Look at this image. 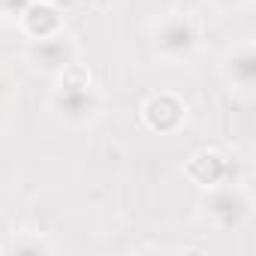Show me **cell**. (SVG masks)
<instances>
[{
	"label": "cell",
	"mask_w": 256,
	"mask_h": 256,
	"mask_svg": "<svg viewBox=\"0 0 256 256\" xmlns=\"http://www.w3.org/2000/svg\"><path fill=\"white\" fill-rule=\"evenodd\" d=\"M205 211L214 223L220 226H235L244 214H247V196L238 190V184L229 187H217L208 199H205Z\"/></svg>",
	"instance_id": "1"
},
{
	"label": "cell",
	"mask_w": 256,
	"mask_h": 256,
	"mask_svg": "<svg viewBox=\"0 0 256 256\" xmlns=\"http://www.w3.org/2000/svg\"><path fill=\"white\" fill-rule=\"evenodd\" d=\"M190 178L193 181H199L202 187H217V184H226L229 178H232V184H238L235 181V160H226L223 154H217V151H202V154H196L193 160H190Z\"/></svg>",
	"instance_id": "2"
},
{
	"label": "cell",
	"mask_w": 256,
	"mask_h": 256,
	"mask_svg": "<svg viewBox=\"0 0 256 256\" xmlns=\"http://www.w3.org/2000/svg\"><path fill=\"white\" fill-rule=\"evenodd\" d=\"M196 28H193V22H187V18H172V22H166L163 28H160V34H157V48L166 54V58H172V60H181V58H187L193 48H196Z\"/></svg>",
	"instance_id": "3"
},
{
	"label": "cell",
	"mask_w": 256,
	"mask_h": 256,
	"mask_svg": "<svg viewBox=\"0 0 256 256\" xmlns=\"http://www.w3.org/2000/svg\"><path fill=\"white\" fill-rule=\"evenodd\" d=\"M142 114H145L148 126H154V130H160V133H169V130H175V126H181L187 108H184V102L175 100L172 94H157V96H151V100L145 102Z\"/></svg>",
	"instance_id": "4"
},
{
	"label": "cell",
	"mask_w": 256,
	"mask_h": 256,
	"mask_svg": "<svg viewBox=\"0 0 256 256\" xmlns=\"http://www.w3.org/2000/svg\"><path fill=\"white\" fill-rule=\"evenodd\" d=\"M54 102H58L60 114L70 118V120H84L96 108V96L90 94V88H60Z\"/></svg>",
	"instance_id": "5"
},
{
	"label": "cell",
	"mask_w": 256,
	"mask_h": 256,
	"mask_svg": "<svg viewBox=\"0 0 256 256\" xmlns=\"http://www.w3.org/2000/svg\"><path fill=\"white\" fill-rule=\"evenodd\" d=\"M24 30L34 36V40H46V36H54L60 30V16L54 6L48 4H34L24 10V18H22Z\"/></svg>",
	"instance_id": "6"
},
{
	"label": "cell",
	"mask_w": 256,
	"mask_h": 256,
	"mask_svg": "<svg viewBox=\"0 0 256 256\" xmlns=\"http://www.w3.org/2000/svg\"><path fill=\"white\" fill-rule=\"evenodd\" d=\"M34 58H36V64L42 66V70H64V66H70L72 64V46L64 40V36H46V40H40V46L34 48Z\"/></svg>",
	"instance_id": "7"
},
{
	"label": "cell",
	"mask_w": 256,
	"mask_h": 256,
	"mask_svg": "<svg viewBox=\"0 0 256 256\" xmlns=\"http://www.w3.org/2000/svg\"><path fill=\"white\" fill-rule=\"evenodd\" d=\"M232 82L241 88L253 84V52L250 48H238L232 54Z\"/></svg>",
	"instance_id": "8"
}]
</instances>
